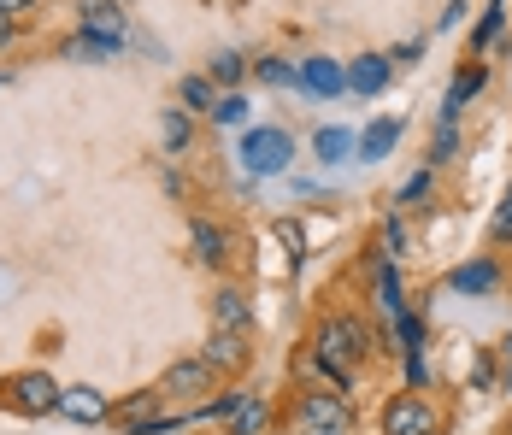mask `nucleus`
I'll return each mask as SVG.
<instances>
[{
	"instance_id": "1",
	"label": "nucleus",
	"mask_w": 512,
	"mask_h": 435,
	"mask_svg": "<svg viewBox=\"0 0 512 435\" xmlns=\"http://www.w3.org/2000/svg\"><path fill=\"white\" fill-rule=\"evenodd\" d=\"M365 353H371V341H365V324L359 318H324V330L312 341V359L324 371V388H348V377L359 371Z\"/></svg>"
},
{
	"instance_id": "2",
	"label": "nucleus",
	"mask_w": 512,
	"mask_h": 435,
	"mask_svg": "<svg viewBox=\"0 0 512 435\" xmlns=\"http://www.w3.org/2000/svg\"><path fill=\"white\" fill-rule=\"evenodd\" d=\"M295 430H354V406L342 400V388H301Z\"/></svg>"
},
{
	"instance_id": "3",
	"label": "nucleus",
	"mask_w": 512,
	"mask_h": 435,
	"mask_svg": "<svg viewBox=\"0 0 512 435\" xmlns=\"http://www.w3.org/2000/svg\"><path fill=\"white\" fill-rule=\"evenodd\" d=\"M0 400L18 418H48V412H59V383H53L48 371H18L12 383L0 388Z\"/></svg>"
},
{
	"instance_id": "4",
	"label": "nucleus",
	"mask_w": 512,
	"mask_h": 435,
	"mask_svg": "<svg viewBox=\"0 0 512 435\" xmlns=\"http://www.w3.org/2000/svg\"><path fill=\"white\" fill-rule=\"evenodd\" d=\"M289 159H295V142H289V130H248L242 136V165L254 171V177H277V171H289Z\"/></svg>"
},
{
	"instance_id": "5",
	"label": "nucleus",
	"mask_w": 512,
	"mask_h": 435,
	"mask_svg": "<svg viewBox=\"0 0 512 435\" xmlns=\"http://www.w3.org/2000/svg\"><path fill=\"white\" fill-rule=\"evenodd\" d=\"M436 406L412 388V394H395L389 406H383V435H436Z\"/></svg>"
},
{
	"instance_id": "6",
	"label": "nucleus",
	"mask_w": 512,
	"mask_h": 435,
	"mask_svg": "<svg viewBox=\"0 0 512 435\" xmlns=\"http://www.w3.org/2000/svg\"><path fill=\"white\" fill-rule=\"evenodd\" d=\"M224 424H230V435H259L265 424H271V412H265V400H254V394H224L218 406H212Z\"/></svg>"
},
{
	"instance_id": "7",
	"label": "nucleus",
	"mask_w": 512,
	"mask_h": 435,
	"mask_svg": "<svg viewBox=\"0 0 512 435\" xmlns=\"http://www.w3.org/2000/svg\"><path fill=\"white\" fill-rule=\"evenodd\" d=\"M206 388H212V365L206 359H183V365H171L159 377V394H177V400H201Z\"/></svg>"
},
{
	"instance_id": "8",
	"label": "nucleus",
	"mask_w": 512,
	"mask_h": 435,
	"mask_svg": "<svg viewBox=\"0 0 512 435\" xmlns=\"http://www.w3.org/2000/svg\"><path fill=\"white\" fill-rule=\"evenodd\" d=\"M59 412L71 418V424H101V418H112V406H106L101 388L77 383V388H59Z\"/></svg>"
},
{
	"instance_id": "9",
	"label": "nucleus",
	"mask_w": 512,
	"mask_h": 435,
	"mask_svg": "<svg viewBox=\"0 0 512 435\" xmlns=\"http://www.w3.org/2000/svg\"><path fill=\"white\" fill-rule=\"evenodd\" d=\"M212 330H236V336H248V330H254V306H248V294L242 289H218L212 294Z\"/></svg>"
},
{
	"instance_id": "10",
	"label": "nucleus",
	"mask_w": 512,
	"mask_h": 435,
	"mask_svg": "<svg viewBox=\"0 0 512 435\" xmlns=\"http://www.w3.org/2000/svg\"><path fill=\"white\" fill-rule=\"evenodd\" d=\"M201 359L212 365V377H218V371H242V365H248V341L236 336V330H212L206 347H201Z\"/></svg>"
},
{
	"instance_id": "11",
	"label": "nucleus",
	"mask_w": 512,
	"mask_h": 435,
	"mask_svg": "<svg viewBox=\"0 0 512 435\" xmlns=\"http://www.w3.org/2000/svg\"><path fill=\"white\" fill-rule=\"evenodd\" d=\"M301 89H312V95H342L348 89V71L336 65V59H301Z\"/></svg>"
},
{
	"instance_id": "12",
	"label": "nucleus",
	"mask_w": 512,
	"mask_h": 435,
	"mask_svg": "<svg viewBox=\"0 0 512 435\" xmlns=\"http://www.w3.org/2000/svg\"><path fill=\"white\" fill-rule=\"evenodd\" d=\"M348 89L354 95H383L389 89V53H365L348 65Z\"/></svg>"
},
{
	"instance_id": "13",
	"label": "nucleus",
	"mask_w": 512,
	"mask_h": 435,
	"mask_svg": "<svg viewBox=\"0 0 512 435\" xmlns=\"http://www.w3.org/2000/svg\"><path fill=\"white\" fill-rule=\"evenodd\" d=\"M83 30L124 48V12H118V0H83Z\"/></svg>"
},
{
	"instance_id": "14",
	"label": "nucleus",
	"mask_w": 512,
	"mask_h": 435,
	"mask_svg": "<svg viewBox=\"0 0 512 435\" xmlns=\"http://www.w3.org/2000/svg\"><path fill=\"white\" fill-rule=\"evenodd\" d=\"M454 289L460 294H495L501 289V265H495V259H471V265L454 271Z\"/></svg>"
},
{
	"instance_id": "15",
	"label": "nucleus",
	"mask_w": 512,
	"mask_h": 435,
	"mask_svg": "<svg viewBox=\"0 0 512 435\" xmlns=\"http://www.w3.org/2000/svg\"><path fill=\"white\" fill-rule=\"evenodd\" d=\"M395 142H401V124H395V118H377V124L359 136V159H365V165H371V159H389Z\"/></svg>"
},
{
	"instance_id": "16",
	"label": "nucleus",
	"mask_w": 512,
	"mask_h": 435,
	"mask_svg": "<svg viewBox=\"0 0 512 435\" xmlns=\"http://www.w3.org/2000/svg\"><path fill=\"white\" fill-rule=\"evenodd\" d=\"M65 59H83V65H106V59H118V42H106V36H89V30H77V36L65 42Z\"/></svg>"
},
{
	"instance_id": "17",
	"label": "nucleus",
	"mask_w": 512,
	"mask_h": 435,
	"mask_svg": "<svg viewBox=\"0 0 512 435\" xmlns=\"http://www.w3.org/2000/svg\"><path fill=\"white\" fill-rule=\"evenodd\" d=\"M477 89H483V65H465L460 77L448 83V100H442V118H460V106H465L471 95H477Z\"/></svg>"
},
{
	"instance_id": "18",
	"label": "nucleus",
	"mask_w": 512,
	"mask_h": 435,
	"mask_svg": "<svg viewBox=\"0 0 512 435\" xmlns=\"http://www.w3.org/2000/svg\"><path fill=\"white\" fill-rule=\"evenodd\" d=\"M348 147H354V136H348V130H336V124H324V130L312 136V153H318L324 165H342V159H348Z\"/></svg>"
},
{
	"instance_id": "19",
	"label": "nucleus",
	"mask_w": 512,
	"mask_h": 435,
	"mask_svg": "<svg viewBox=\"0 0 512 435\" xmlns=\"http://www.w3.org/2000/svg\"><path fill=\"white\" fill-rule=\"evenodd\" d=\"M242 71H248V59H242V53H236V48L212 53V65H206V77H212V83H224L230 95H236V83H242Z\"/></svg>"
},
{
	"instance_id": "20",
	"label": "nucleus",
	"mask_w": 512,
	"mask_h": 435,
	"mask_svg": "<svg viewBox=\"0 0 512 435\" xmlns=\"http://www.w3.org/2000/svg\"><path fill=\"white\" fill-rule=\"evenodd\" d=\"M189 236H195V247H201L206 265H224V230H218L212 218H195V224H189Z\"/></svg>"
},
{
	"instance_id": "21",
	"label": "nucleus",
	"mask_w": 512,
	"mask_h": 435,
	"mask_svg": "<svg viewBox=\"0 0 512 435\" xmlns=\"http://www.w3.org/2000/svg\"><path fill=\"white\" fill-rule=\"evenodd\" d=\"M259 83L289 89V83H301V65H289V59H259Z\"/></svg>"
},
{
	"instance_id": "22",
	"label": "nucleus",
	"mask_w": 512,
	"mask_h": 435,
	"mask_svg": "<svg viewBox=\"0 0 512 435\" xmlns=\"http://www.w3.org/2000/svg\"><path fill=\"white\" fill-rule=\"evenodd\" d=\"M159 130H165V147H171V153H183V147H189V136H195L189 112H165V124H159Z\"/></svg>"
},
{
	"instance_id": "23",
	"label": "nucleus",
	"mask_w": 512,
	"mask_h": 435,
	"mask_svg": "<svg viewBox=\"0 0 512 435\" xmlns=\"http://www.w3.org/2000/svg\"><path fill=\"white\" fill-rule=\"evenodd\" d=\"M212 124H224V130H230V124H248V100H242V95H218Z\"/></svg>"
},
{
	"instance_id": "24",
	"label": "nucleus",
	"mask_w": 512,
	"mask_h": 435,
	"mask_svg": "<svg viewBox=\"0 0 512 435\" xmlns=\"http://www.w3.org/2000/svg\"><path fill=\"white\" fill-rule=\"evenodd\" d=\"M501 18H507V0H489V12H483V24H477V48H489V42L501 36Z\"/></svg>"
},
{
	"instance_id": "25",
	"label": "nucleus",
	"mask_w": 512,
	"mask_h": 435,
	"mask_svg": "<svg viewBox=\"0 0 512 435\" xmlns=\"http://www.w3.org/2000/svg\"><path fill=\"white\" fill-rule=\"evenodd\" d=\"M183 100L212 112V106H218V100H212V77H189V83H183Z\"/></svg>"
},
{
	"instance_id": "26",
	"label": "nucleus",
	"mask_w": 512,
	"mask_h": 435,
	"mask_svg": "<svg viewBox=\"0 0 512 435\" xmlns=\"http://www.w3.org/2000/svg\"><path fill=\"white\" fill-rule=\"evenodd\" d=\"M454 147H460V136H454V118H442V124H436V153H430V159L442 165V159H454Z\"/></svg>"
},
{
	"instance_id": "27",
	"label": "nucleus",
	"mask_w": 512,
	"mask_h": 435,
	"mask_svg": "<svg viewBox=\"0 0 512 435\" xmlns=\"http://www.w3.org/2000/svg\"><path fill=\"white\" fill-rule=\"evenodd\" d=\"M424 194H430V171H412L407 183H401V200H407V206H418Z\"/></svg>"
},
{
	"instance_id": "28",
	"label": "nucleus",
	"mask_w": 512,
	"mask_h": 435,
	"mask_svg": "<svg viewBox=\"0 0 512 435\" xmlns=\"http://www.w3.org/2000/svg\"><path fill=\"white\" fill-rule=\"evenodd\" d=\"M489 230H495V242H507V236H512V194L501 200V212H495V224H489Z\"/></svg>"
},
{
	"instance_id": "29",
	"label": "nucleus",
	"mask_w": 512,
	"mask_h": 435,
	"mask_svg": "<svg viewBox=\"0 0 512 435\" xmlns=\"http://www.w3.org/2000/svg\"><path fill=\"white\" fill-rule=\"evenodd\" d=\"M460 18H465V0H448V12H442V30H454Z\"/></svg>"
},
{
	"instance_id": "30",
	"label": "nucleus",
	"mask_w": 512,
	"mask_h": 435,
	"mask_svg": "<svg viewBox=\"0 0 512 435\" xmlns=\"http://www.w3.org/2000/svg\"><path fill=\"white\" fill-rule=\"evenodd\" d=\"M12 42V12H0V48Z\"/></svg>"
},
{
	"instance_id": "31",
	"label": "nucleus",
	"mask_w": 512,
	"mask_h": 435,
	"mask_svg": "<svg viewBox=\"0 0 512 435\" xmlns=\"http://www.w3.org/2000/svg\"><path fill=\"white\" fill-rule=\"evenodd\" d=\"M36 0H0V12H30Z\"/></svg>"
},
{
	"instance_id": "32",
	"label": "nucleus",
	"mask_w": 512,
	"mask_h": 435,
	"mask_svg": "<svg viewBox=\"0 0 512 435\" xmlns=\"http://www.w3.org/2000/svg\"><path fill=\"white\" fill-rule=\"evenodd\" d=\"M295 435H348V430H295Z\"/></svg>"
},
{
	"instance_id": "33",
	"label": "nucleus",
	"mask_w": 512,
	"mask_h": 435,
	"mask_svg": "<svg viewBox=\"0 0 512 435\" xmlns=\"http://www.w3.org/2000/svg\"><path fill=\"white\" fill-rule=\"evenodd\" d=\"M507 353H512V341H507Z\"/></svg>"
},
{
	"instance_id": "34",
	"label": "nucleus",
	"mask_w": 512,
	"mask_h": 435,
	"mask_svg": "<svg viewBox=\"0 0 512 435\" xmlns=\"http://www.w3.org/2000/svg\"><path fill=\"white\" fill-rule=\"evenodd\" d=\"M507 435H512V430H507Z\"/></svg>"
}]
</instances>
